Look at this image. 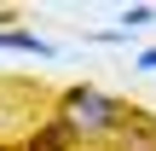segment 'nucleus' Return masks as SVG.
<instances>
[{
  "mask_svg": "<svg viewBox=\"0 0 156 151\" xmlns=\"http://www.w3.org/2000/svg\"><path fill=\"white\" fill-rule=\"evenodd\" d=\"M122 116H127L122 99H110V93H98V87H75V93L64 99V116H58V122H64L69 134H116Z\"/></svg>",
  "mask_w": 156,
  "mask_h": 151,
  "instance_id": "nucleus-1",
  "label": "nucleus"
},
{
  "mask_svg": "<svg viewBox=\"0 0 156 151\" xmlns=\"http://www.w3.org/2000/svg\"><path fill=\"white\" fill-rule=\"evenodd\" d=\"M69 140H75V134H69L64 122H52L46 134H35V145H29V151H64V145H69Z\"/></svg>",
  "mask_w": 156,
  "mask_h": 151,
  "instance_id": "nucleus-2",
  "label": "nucleus"
},
{
  "mask_svg": "<svg viewBox=\"0 0 156 151\" xmlns=\"http://www.w3.org/2000/svg\"><path fill=\"white\" fill-rule=\"evenodd\" d=\"M0 47H12V52H52L41 35H0Z\"/></svg>",
  "mask_w": 156,
  "mask_h": 151,
  "instance_id": "nucleus-3",
  "label": "nucleus"
},
{
  "mask_svg": "<svg viewBox=\"0 0 156 151\" xmlns=\"http://www.w3.org/2000/svg\"><path fill=\"white\" fill-rule=\"evenodd\" d=\"M122 23H127V29H133V23H156V6H127Z\"/></svg>",
  "mask_w": 156,
  "mask_h": 151,
  "instance_id": "nucleus-4",
  "label": "nucleus"
},
{
  "mask_svg": "<svg viewBox=\"0 0 156 151\" xmlns=\"http://www.w3.org/2000/svg\"><path fill=\"white\" fill-rule=\"evenodd\" d=\"M139 64H145V70H156V47H151V52H139Z\"/></svg>",
  "mask_w": 156,
  "mask_h": 151,
  "instance_id": "nucleus-5",
  "label": "nucleus"
}]
</instances>
